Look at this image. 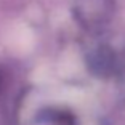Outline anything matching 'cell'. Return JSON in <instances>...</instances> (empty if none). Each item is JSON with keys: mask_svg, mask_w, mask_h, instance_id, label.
I'll use <instances>...</instances> for the list:
<instances>
[{"mask_svg": "<svg viewBox=\"0 0 125 125\" xmlns=\"http://www.w3.org/2000/svg\"><path fill=\"white\" fill-rule=\"evenodd\" d=\"M35 125H77V120L67 109L48 107L37 117Z\"/></svg>", "mask_w": 125, "mask_h": 125, "instance_id": "obj_1", "label": "cell"}]
</instances>
